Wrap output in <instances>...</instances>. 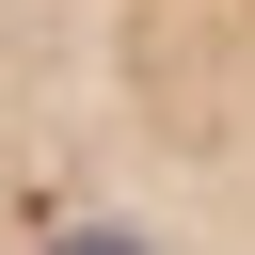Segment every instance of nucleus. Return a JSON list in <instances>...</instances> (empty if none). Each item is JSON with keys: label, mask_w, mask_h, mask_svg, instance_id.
Instances as JSON below:
<instances>
[{"label": "nucleus", "mask_w": 255, "mask_h": 255, "mask_svg": "<svg viewBox=\"0 0 255 255\" xmlns=\"http://www.w3.org/2000/svg\"><path fill=\"white\" fill-rule=\"evenodd\" d=\"M0 255H255V0H0Z\"/></svg>", "instance_id": "nucleus-1"}]
</instances>
